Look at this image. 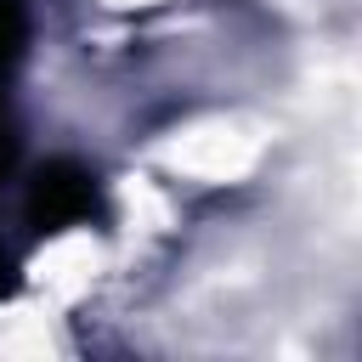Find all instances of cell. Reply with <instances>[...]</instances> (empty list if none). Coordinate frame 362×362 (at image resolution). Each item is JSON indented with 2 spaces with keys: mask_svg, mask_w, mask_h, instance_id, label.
I'll list each match as a JSON object with an SVG mask.
<instances>
[{
  "mask_svg": "<svg viewBox=\"0 0 362 362\" xmlns=\"http://www.w3.org/2000/svg\"><path fill=\"white\" fill-rule=\"evenodd\" d=\"M102 215V187L85 164L74 158H51L34 170L28 181V198H23V221L34 238H51L62 226H79V221H96Z\"/></svg>",
  "mask_w": 362,
  "mask_h": 362,
  "instance_id": "6da1fadb",
  "label": "cell"
},
{
  "mask_svg": "<svg viewBox=\"0 0 362 362\" xmlns=\"http://www.w3.org/2000/svg\"><path fill=\"white\" fill-rule=\"evenodd\" d=\"M23 40H28V11H23V0H0V79H6V68L23 57Z\"/></svg>",
  "mask_w": 362,
  "mask_h": 362,
  "instance_id": "7a4b0ae2",
  "label": "cell"
},
{
  "mask_svg": "<svg viewBox=\"0 0 362 362\" xmlns=\"http://www.w3.org/2000/svg\"><path fill=\"white\" fill-rule=\"evenodd\" d=\"M11 158H17V130H11V113H6V96H0V175L11 170ZM11 260H6V249H0V294H11Z\"/></svg>",
  "mask_w": 362,
  "mask_h": 362,
  "instance_id": "3957f363",
  "label": "cell"
}]
</instances>
